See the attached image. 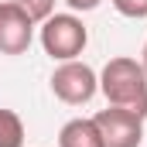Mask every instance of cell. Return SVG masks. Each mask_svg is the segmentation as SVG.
Returning a JSON list of instances; mask_svg holds the SVG:
<instances>
[{
	"mask_svg": "<svg viewBox=\"0 0 147 147\" xmlns=\"http://www.w3.org/2000/svg\"><path fill=\"white\" fill-rule=\"evenodd\" d=\"M99 92L106 96V106H123L147 120V72L137 58H110L99 72Z\"/></svg>",
	"mask_w": 147,
	"mask_h": 147,
	"instance_id": "1",
	"label": "cell"
},
{
	"mask_svg": "<svg viewBox=\"0 0 147 147\" xmlns=\"http://www.w3.org/2000/svg\"><path fill=\"white\" fill-rule=\"evenodd\" d=\"M38 38H41V48L51 62H72L89 45V28L82 24L79 14H51L41 21Z\"/></svg>",
	"mask_w": 147,
	"mask_h": 147,
	"instance_id": "2",
	"label": "cell"
},
{
	"mask_svg": "<svg viewBox=\"0 0 147 147\" xmlns=\"http://www.w3.org/2000/svg\"><path fill=\"white\" fill-rule=\"evenodd\" d=\"M51 92H55V99H62V103H69V106H82V103H89L96 92H99V72L92 69V65H86V62H58V69L51 72Z\"/></svg>",
	"mask_w": 147,
	"mask_h": 147,
	"instance_id": "3",
	"label": "cell"
},
{
	"mask_svg": "<svg viewBox=\"0 0 147 147\" xmlns=\"http://www.w3.org/2000/svg\"><path fill=\"white\" fill-rule=\"evenodd\" d=\"M103 147H140L144 144V116L123 110V106H106L92 116Z\"/></svg>",
	"mask_w": 147,
	"mask_h": 147,
	"instance_id": "4",
	"label": "cell"
},
{
	"mask_svg": "<svg viewBox=\"0 0 147 147\" xmlns=\"http://www.w3.org/2000/svg\"><path fill=\"white\" fill-rule=\"evenodd\" d=\"M34 21L14 3L3 0L0 3V55H24L34 41Z\"/></svg>",
	"mask_w": 147,
	"mask_h": 147,
	"instance_id": "5",
	"label": "cell"
},
{
	"mask_svg": "<svg viewBox=\"0 0 147 147\" xmlns=\"http://www.w3.org/2000/svg\"><path fill=\"white\" fill-rule=\"evenodd\" d=\"M58 147H103L92 116H75L58 130Z\"/></svg>",
	"mask_w": 147,
	"mask_h": 147,
	"instance_id": "6",
	"label": "cell"
},
{
	"mask_svg": "<svg viewBox=\"0 0 147 147\" xmlns=\"http://www.w3.org/2000/svg\"><path fill=\"white\" fill-rule=\"evenodd\" d=\"M0 147H24V120L14 110H0Z\"/></svg>",
	"mask_w": 147,
	"mask_h": 147,
	"instance_id": "7",
	"label": "cell"
},
{
	"mask_svg": "<svg viewBox=\"0 0 147 147\" xmlns=\"http://www.w3.org/2000/svg\"><path fill=\"white\" fill-rule=\"evenodd\" d=\"M14 3H17V7L34 21V24H41L45 17L55 14V3H58V0H14Z\"/></svg>",
	"mask_w": 147,
	"mask_h": 147,
	"instance_id": "8",
	"label": "cell"
},
{
	"mask_svg": "<svg viewBox=\"0 0 147 147\" xmlns=\"http://www.w3.org/2000/svg\"><path fill=\"white\" fill-rule=\"evenodd\" d=\"M116 7V14L130 17V21H144L147 17V0H110Z\"/></svg>",
	"mask_w": 147,
	"mask_h": 147,
	"instance_id": "9",
	"label": "cell"
},
{
	"mask_svg": "<svg viewBox=\"0 0 147 147\" xmlns=\"http://www.w3.org/2000/svg\"><path fill=\"white\" fill-rule=\"evenodd\" d=\"M65 3H69L72 14H89V10H96L103 0H65Z\"/></svg>",
	"mask_w": 147,
	"mask_h": 147,
	"instance_id": "10",
	"label": "cell"
},
{
	"mask_svg": "<svg viewBox=\"0 0 147 147\" xmlns=\"http://www.w3.org/2000/svg\"><path fill=\"white\" fill-rule=\"evenodd\" d=\"M140 65H144V72H147V41H144V51H140Z\"/></svg>",
	"mask_w": 147,
	"mask_h": 147,
	"instance_id": "11",
	"label": "cell"
}]
</instances>
